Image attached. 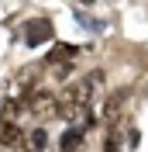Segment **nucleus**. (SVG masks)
Wrapping results in <instances>:
<instances>
[{"instance_id":"7","label":"nucleus","mask_w":148,"mask_h":152,"mask_svg":"<svg viewBox=\"0 0 148 152\" xmlns=\"http://www.w3.org/2000/svg\"><path fill=\"white\" fill-rule=\"evenodd\" d=\"M59 152H83V132L79 128H69L59 138Z\"/></svg>"},{"instance_id":"11","label":"nucleus","mask_w":148,"mask_h":152,"mask_svg":"<svg viewBox=\"0 0 148 152\" xmlns=\"http://www.w3.org/2000/svg\"><path fill=\"white\" fill-rule=\"evenodd\" d=\"M79 4H93V0H79Z\"/></svg>"},{"instance_id":"2","label":"nucleus","mask_w":148,"mask_h":152,"mask_svg":"<svg viewBox=\"0 0 148 152\" xmlns=\"http://www.w3.org/2000/svg\"><path fill=\"white\" fill-rule=\"evenodd\" d=\"M21 104H24V111L31 114V118H38V121H48V118H55L59 114V97L52 94V90H31V94L21 97Z\"/></svg>"},{"instance_id":"1","label":"nucleus","mask_w":148,"mask_h":152,"mask_svg":"<svg viewBox=\"0 0 148 152\" xmlns=\"http://www.w3.org/2000/svg\"><path fill=\"white\" fill-rule=\"evenodd\" d=\"M103 83V73L96 69V73L83 76V80H76V83H69L62 90V97H59V118H65V121H76V118H83L86 111H90L93 97H96V90H100Z\"/></svg>"},{"instance_id":"3","label":"nucleus","mask_w":148,"mask_h":152,"mask_svg":"<svg viewBox=\"0 0 148 152\" xmlns=\"http://www.w3.org/2000/svg\"><path fill=\"white\" fill-rule=\"evenodd\" d=\"M124 104H128V90L120 86V90H110L107 94V100H103V111H100V121L107 124V128H114L120 118V111H124Z\"/></svg>"},{"instance_id":"8","label":"nucleus","mask_w":148,"mask_h":152,"mask_svg":"<svg viewBox=\"0 0 148 152\" xmlns=\"http://www.w3.org/2000/svg\"><path fill=\"white\" fill-rule=\"evenodd\" d=\"M24 145H28V152H45V145H48V132L41 128V124H38L35 132L24 138Z\"/></svg>"},{"instance_id":"10","label":"nucleus","mask_w":148,"mask_h":152,"mask_svg":"<svg viewBox=\"0 0 148 152\" xmlns=\"http://www.w3.org/2000/svg\"><path fill=\"white\" fill-rule=\"evenodd\" d=\"M103 152H117V135L110 132V138H107V145H103Z\"/></svg>"},{"instance_id":"4","label":"nucleus","mask_w":148,"mask_h":152,"mask_svg":"<svg viewBox=\"0 0 148 152\" xmlns=\"http://www.w3.org/2000/svg\"><path fill=\"white\" fill-rule=\"evenodd\" d=\"M38 76H41V66H24V69H17V73H14V80H10V97L31 94V90H35V83H38Z\"/></svg>"},{"instance_id":"9","label":"nucleus","mask_w":148,"mask_h":152,"mask_svg":"<svg viewBox=\"0 0 148 152\" xmlns=\"http://www.w3.org/2000/svg\"><path fill=\"white\" fill-rule=\"evenodd\" d=\"M73 52H76L73 45H55V48H52V52L45 56V62H48V66H59L62 59H73Z\"/></svg>"},{"instance_id":"6","label":"nucleus","mask_w":148,"mask_h":152,"mask_svg":"<svg viewBox=\"0 0 148 152\" xmlns=\"http://www.w3.org/2000/svg\"><path fill=\"white\" fill-rule=\"evenodd\" d=\"M24 138H28V135L21 132L14 121H4V124H0V145H4V149H17V145H24Z\"/></svg>"},{"instance_id":"5","label":"nucleus","mask_w":148,"mask_h":152,"mask_svg":"<svg viewBox=\"0 0 148 152\" xmlns=\"http://www.w3.org/2000/svg\"><path fill=\"white\" fill-rule=\"evenodd\" d=\"M48 38H52V21L35 18V21L24 24V42H28V45H41V42H48Z\"/></svg>"}]
</instances>
